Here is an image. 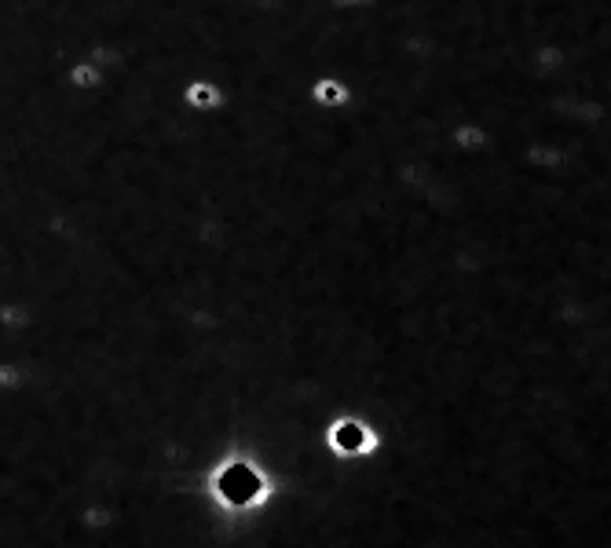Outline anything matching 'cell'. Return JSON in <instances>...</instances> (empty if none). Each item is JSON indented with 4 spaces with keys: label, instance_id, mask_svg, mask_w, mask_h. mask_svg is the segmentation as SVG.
I'll use <instances>...</instances> for the list:
<instances>
[{
    "label": "cell",
    "instance_id": "obj_1",
    "mask_svg": "<svg viewBox=\"0 0 611 548\" xmlns=\"http://www.w3.org/2000/svg\"><path fill=\"white\" fill-rule=\"evenodd\" d=\"M224 88L216 85V81H205V77H194V81H187L183 85V103L191 106V110H202V114H209V110H220L224 106Z\"/></svg>",
    "mask_w": 611,
    "mask_h": 548
},
{
    "label": "cell",
    "instance_id": "obj_2",
    "mask_svg": "<svg viewBox=\"0 0 611 548\" xmlns=\"http://www.w3.org/2000/svg\"><path fill=\"white\" fill-rule=\"evenodd\" d=\"M66 81H70V88H77V92H96V88L103 85V70H99L96 63H77V66H70Z\"/></svg>",
    "mask_w": 611,
    "mask_h": 548
},
{
    "label": "cell",
    "instance_id": "obj_3",
    "mask_svg": "<svg viewBox=\"0 0 611 548\" xmlns=\"http://www.w3.org/2000/svg\"><path fill=\"white\" fill-rule=\"evenodd\" d=\"M311 95H315V103L319 106H344L348 103V88H344L341 81H333V77H322L319 85L311 88Z\"/></svg>",
    "mask_w": 611,
    "mask_h": 548
},
{
    "label": "cell",
    "instance_id": "obj_4",
    "mask_svg": "<svg viewBox=\"0 0 611 548\" xmlns=\"http://www.w3.org/2000/svg\"><path fill=\"white\" fill-rule=\"evenodd\" d=\"M454 139H458L461 147H483V143H487V132H480L476 125H465L454 132Z\"/></svg>",
    "mask_w": 611,
    "mask_h": 548
},
{
    "label": "cell",
    "instance_id": "obj_5",
    "mask_svg": "<svg viewBox=\"0 0 611 548\" xmlns=\"http://www.w3.org/2000/svg\"><path fill=\"white\" fill-rule=\"evenodd\" d=\"M344 4H363V0H344Z\"/></svg>",
    "mask_w": 611,
    "mask_h": 548
}]
</instances>
